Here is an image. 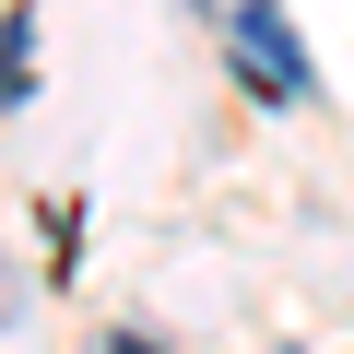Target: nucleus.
Segmentation results:
<instances>
[{
  "label": "nucleus",
  "mask_w": 354,
  "mask_h": 354,
  "mask_svg": "<svg viewBox=\"0 0 354 354\" xmlns=\"http://www.w3.org/2000/svg\"><path fill=\"white\" fill-rule=\"evenodd\" d=\"M225 36H236V71L260 83V106H307V59H295L283 12H260V0H236V12H225Z\"/></svg>",
  "instance_id": "f257e3e1"
},
{
  "label": "nucleus",
  "mask_w": 354,
  "mask_h": 354,
  "mask_svg": "<svg viewBox=\"0 0 354 354\" xmlns=\"http://www.w3.org/2000/svg\"><path fill=\"white\" fill-rule=\"evenodd\" d=\"M106 354H153V342H142V330H118V342H106Z\"/></svg>",
  "instance_id": "f03ea898"
}]
</instances>
